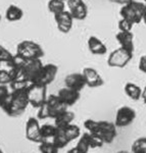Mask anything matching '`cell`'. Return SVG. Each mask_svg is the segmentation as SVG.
I'll use <instances>...</instances> for the list:
<instances>
[{"mask_svg": "<svg viewBox=\"0 0 146 153\" xmlns=\"http://www.w3.org/2000/svg\"><path fill=\"white\" fill-rule=\"evenodd\" d=\"M84 127L89 133L97 135L104 144H110L118 135L115 125L106 120H95L89 118L85 120Z\"/></svg>", "mask_w": 146, "mask_h": 153, "instance_id": "6da1fadb", "label": "cell"}, {"mask_svg": "<svg viewBox=\"0 0 146 153\" xmlns=\"http://www.w3.org/2000/svg\"><path fill=\"white\" fill-rule=\"evenodd\" d=\"M27 89L10 91L9 104L7 106L6 110L4 111L7 115L12 117H19V115L23 114L25 110L27 109V107H28V105H29Z\"/></svg>", "mask_w": 146, "mask_h": 153, "instance_id": "7a4b0ae2", "label": "cell"}, {"mask_svg": "<svg viewBox=\"0 0 146 153\" xmlns=\"http://www.w3.org/2000/svg\"><path fill=\"white\" fill-rule=\"evenodd\" d=\"M144 9V2H138L135 1V0H132L129 3L121 7L120 16L122 19H127V21H129L135 26V25H138L142 22Z\"/></svg>", "mask_w": 146, "mask_h": 153, "instance_id": "3957f363", "label": "cell"}, {"mask_svg": "<svg viewBox=\"0 0 146 153\" xmlns=\"http://www.w3.org/2000/svg\"><path fill=\"white\" fill-rule=\"evenodd\" d=\"M16 54L24 60H33V59H41L43 57L44 50L40 44L31 40H25L18 44Z\"/></svg>", "mask_w": 146, "mask_h": 153, "instance_id": "277c9868", "label": "cell"}, {"mask_svg": "<svg viewBox=\"0 0 146 153\" xmlns=\"http://www.w3.org/2000/svg\"><path fill=\"white\" fill-rule=\"evenodd\" d=\"M47 87L46 86L30 84L27 89L29 104L35 108H39L47 99Z\"/></svg>", "mask_w": 146, "mask_h": 153, "instance_id": "5b68a950", "label": "cell"}, {"mask_svg": "<svg viewBox=\"0 0 146 153\" xmlns=\"http://www.w3.org/2000/svg\"><path fill=\"white\" fill-rule=\"evenodd\" d=\"M134 53L129 52L122 47H118L110 52L107 57V65L110 68H123L128 65L133 58Z\"/></svg>", "mask_w": 146, "mask_h": 153, "instance_id": "8992f818", "label": "cell"}, {"mask_svg": "<svg viewBox=\"0 0 146 153\" xmlns=\"http://www.w3.org/2000/svg\"><path fill=\"white\" fill-rule=\"evenodd\" d=\"M58 73L57 65H53V63H47V65H43L41 70L39 71L38 75H37L36 79L34 80L33 83L31 84H37V85L41 86H48L54 81L56 78V75Z\"/></svg>", "mask_w": 146, "mask_h": 153, "instance_id": "52a82bcc", "label": "cell"}, {"mask_svg": "<svg viewBox=\"0 0 146 153\" xmlns=\"http://www.w3.org/2000/svg\"><path fill=\"white\" fill-rule=\"evenodd\" d=\"M43 104L47 110L49 118H53V120L57 117L58 114H60L61 112H63L64 110L68 109V106L66 104H63V103L59 100L57 95H55V94H51V95L47 96V99Z\"/></svg>", "mask_w": 146, "mask_h": 153, "instance_id": "ba28073f", "label": "cell"}, {"mask_svg": "<svg viewBox=\"0 0 146 153\" xmlns=\"http://www.w3.org/2000/svg\"><path fill=\"white\" fill-rule=\"evenodd\" d=\"M136 118V111L130 106H122L118 109L115 114V125L117 128L128 127Z\"/></svg>", "mask_w": 146, "mask_h": 153, "instance_id": "9c48e42d", "label": "cell"}, {"mask_svg": "<svg viewBox=\"0 0 146 153\" xmlns=\"http://www.w3.org/2000/svg\"><path fill=\"white\" fill-rule=\"evenodd\" d=\"M42 63L41 59H33V60H27L22 68V78L26 80L30 84L33 83L38 75L39 71L41 70Z\"/></svg>", "mask_w": 146, "mask_h": 153, "instance_id": "30bf717a", "label": "cell"}, {"mask_svg": "<svg viewBox=\"0 0 146 153\" xmlns=\"http://www.w3.org/2000/svg\"><path fill=\"white\" fill-rule=\"evenodd\" d=\"M54 21L56 24V28L60 33L68 34L73 28L74 19L72 16L71 12L69 10H63L59 13L54 14Z\"/></svg>", "mask_w": 146, "mask_h": 153, "instance_id": "8fae6325", "label": "cell"}, {"mask_svg": "<svg viewBox=\"0 0 146 153\" xmlns=\"http://www.w3.org/2000/svg\"><path fill=\"white\" fill-rule=\"evenodd\" d=\"M82 74L84 76V79H85L86 86H88V87L98 88L104 85V81H103L102 76L95 68H90V66L84 68Z\"/></svg>", "mask_w": 146, "mask_h": 153, "instance_id": "7c38bea8", "label": "cell"}, {"mask_svg": "<svg viewBox=\"0 0 146 153\" xmlns=\"http://www.w3.org/2000/svg\"><path fill=\"white\" fill-rule=\"evenodd\" d=\"M40 127L38 120L35 117H29L26 124V138L31 142L41 143V134Z\"/></svg>", "mask_w": 146, "mask_h": 153, "instance_id": "4fadbf2b", "label": "cell"}, {"mask_svg": "<svg viewBox=\"0 0 146 153\" xmlns=\"http://www.w3.org/2000/svg\"><path fill=\"white\" fill-rule=\"evenodd\" d=\"M64 85L66 87L71 88L76 91H81L86 87V82L82 73H73L64 78Z\"/></svg>", "mask_w": 146, "mask_h": 153, "instance_id": "5bb4252c", "label": "cell"}, {"mask_svg": "<svg viewBox=\"0 0 146 153\" xmlns=\"http://www.w3.org/2000/svg\"><path fill=\"white\" fill-rule=\"evenodd\" d=\"M56 95H57V97L59 98V100H60L63 104H66L68 107L76 104V103L78 102V100L80 99V92L76 90H73V89H71V88H68V87L60 89Z\"/></svg>", "mask_w": 146, "mask_h": 153, "instance_id": "9a60e30c", "label": "cell"}, {"mask_svg": "<svg viewBox=\"0 0 146 153\" xmlns=\"http://www.w3.org/2000/svg\"><path fill=\"white\" fill-rule=\"evenodd\" d=\"M118 43L120 44V47L124 48L129 52L134 53L135 50V43H134V34L132 31L130 32H122L118 31V33L115 35Z\"/></svg>", "mask_w": 146, "mask_h": 153, "instance_id": "2e32d148", "label": "cell"}, {"mask_svg": "<svg viewBox=\"0 0 146 153\" xmlns=\"http://www.w3.org/2000/svg\"><path fill=\"white\" fill-rule=\"evenodd\" d=\"M88 50L93 55H103L107 52L105 44L96 36H90L87 41Z\"/></svg>", "mask_w": 146, "mask_h": 153, "instance_id": "e0dca14e", "label": "cell"}, {"mask_svg": "<svg viewBox=\"0 0 146 153\" xmlns=\"http://www.w3.org/2000/svg\"><path fill=\"white\" fill-rule=\"evenodd\" d=\"M24 16V11L21 7L14 4H10L5 10V19L10 23L13 22H19L23 19Z\"/></svg>", "mask_w": 146, "mask_h": 153, "instance_id": "ac0fdd59", "label": "cell"}, {"mask_svg": "<svg viewBox=\"0 0 146 153\" xmlns=\"http://www.w3.org/2000/svg\"><path fill=\"white\" fill-rule=\"evenodd\" d=\"M75 117H76L75 113L72 112V111H69V110L66 109L54 118V125L58 128L66 127V126L71 125L72 123H73V120H75Z\"/></svg>", "mask_w": 146, "mask_h": 153, "instance_id": "d6986e66", "label": "cell"}, {"mask_svg": "<svg viewBox=\"0 0 146 153\" xmlns=\"http://www.w3.org/2000/svg\"><path fill=\"white\" fill-rule=\"evenodd\" d=\"M126 95L128 96L130 99L132 100H139L141 98V94H142V89H141L137 84L132 83V82H128L124 87Z\"/></svg>", "mask_w": 146, "mask_h": 153, "instance_id": "ffe728a7", "label": "cell"}, {"mask_svg": "<svg viewBox=\"0 0 146 153\" xmlns=\"http://www.w3.org/2000/svg\"><path fill=\"white\" fill-rule=\"evenodd\" d=\"M69 11L71 12L74 21H83V19H85L88 16V7L84 1Z\"/></svg>", "mask_w": 146, "mask_h": 153, "instance_id": "44dd1931", "label": "cell"}, {"mask_svg": "<svg viewBox=\"0 0 146 153\" xmlns=\"http://www.w3.org/2000/svg\"><path fill=\"white\" fill-rule=\"evenodd\" d=\"M55 133H56L55 125L45 124V125H42L40 127V134H41L42 141L52 142L54 136H55Z\"/></svg>", "mask_w": 146, "mask_h": 153, "instance_id": "7402d4cb", "label": "cell"}, {"mask_svg": "<svg viewBox=\"0 0 146 153\" xmlns=\"http://www.w3.org/2000/svg\"><path fill=\"white\" fill-rule=\"evenodd\" d=\"M63 130L69 143L74 141V140L81 136V129L79 128V126H77V125L71 124V125L66 126V127H63Z\"/></svg>", "mask_w": 146, "mask_h": 153, "instance_id": "603a6c76", "label": "cell"}, {"mask_svg": "<svg viewBox=\"0 0 146 153\" xmlns=\"http://www.w3.org/2000/svg\"><path fill=\"white\" fill-rule=\"evenodd\" d=\"M85 138L86 142L88 143L89 147L90 148H98V147H102V145L104 144V142L98 137L97 135L92 134V133L86 132L82 135Z\"/></svg>", "mask_w": 146, "mask_h": 153, "instance_id": "cb8c5ba5", "label": "cell"}, {"mask_svg": "<svg viewBox=\"0 0 146 153\" xmlns=\"http://www.w3.org/2000/svg\"><path fill=\"white\" fill-rule=\"evenodd\" d=\"M66 2L63 1V0H49L48 3H47V9L51 13H53V16L66 10Z\"/></svg>", "mask_w": 146, "mask_h": 153, "instance_id": "d4e9b609", "label": "cell"}, {"mask_svg": "<svg viewBox=\"0 0 146 153\" xmlns=\"http://www.w3.org/2000/svg\"><path fill=\"white\" fill-rule=\"evenodd\" d=\"M58 148L49 141H42L39 143V151L41 153H58Z\"/></svg>", "mask_w": 146, "mask_h": 153, "instance_id": "484cf974", "label": "cell"}, {"mask_svg": "<svg viewBox=\"0 0 146 153\" xmlns=\"http://www.w3.org/2000/svg\"><path fill=\"white\" fill-rule=\"evenodd\" d=\"M132 153H146V138H139L133 143Z\"/></svg>", "mask_w": 146, "mask_h": 153, "instance_id": "4316f807", "label": "cell"}, {"mask_svg": "<svg viewBox=\"0 0 146 153\" xmlns=\"http://www.w3.org/2000/svg\"><path fill=\"white\" fill-rule=\"evenodd\" d=\"M30 83L27 82L26 80H14L9 84L10 91H16V90H24L29 87Z\"/></svg>", "mask_w": 146, "mask_h": 153, "instance_id": "83f0119b", "label": "cell"}, {"mask_svg": "<svg viewBox=\"0 0 146 153\" xmlns=\"http://www.w3.org/2000/svg\"><path fill=\"white\" fill-rule=\"evenodd\" d=\"M133 27H134V25L132 23H130L129 21L125 19H122L118 21V31H122V32H130L132 31Z\"/></svg>", "mask_w": 146, "mask_h": 153, "instance_id": "f1b7e54d", "label": "cell"}, {"mask_svg": "<svg viewBox=\"0 0 146 153\" xmlns=\"http://www.w3.org/2000/svg\"><path fill=\"white\" fill-rule=\"evenodd\" d=\"M12 78L10 76V71H3L0 70V85H7L11 83Z\"/></svg>", "mask_w": 146, "mask_h": 153, "instance_id": "f546056e", "label": "cell"}, {"mask_svg": "<svg viewBox=\"0 0 146 153\" xmlns=\"http://www.w3.org/2000/svg\"><path fill=\"white\" fill-rule=\"evenodd\" d=\"M12 57H13V54L0 44V61L10 60V59H12Z\"/></svg>", "mask_w": 146, "mask_h": 153, "instance_id": "4dcf8cb0", "label": "cell"}, {"mask_svg": "<svg viewBox=\"0 0 146 153\" xmlns=\"http://www.w3.org/2000/svg\"><path fill=\"white\" fill-rule=\"evenodd\" d=\"M76 147L78 148V150L81 153H87L88 150L90 149V147H89L88 143L86 142L85 138H84L83 136H81V137H80V139H79L78 144H77Z\"/></svg>", "mask_w": 146, "mask_h": 153, "instance_id": "1f68e13d", "label": "cell"}, {"mask_svg": "<svg viewBox=\"0 0 146 153\" xmlns=\"http://www.w3.org/2000/svg\"><path fill=\"white\" fill-rule=\"evenodd\" d=\"M138 68L140 71L146 74V54L142 55L139 59V63H138Z\"/></svg>", "mask_w": 146, "mask_h": 153, "instance_id": "d6a6232c", "label": "cell"}, {"mask_svg": "<svg viewBox=\"0 0 146 153\" xmlns=\"http://www.w3.org/2000/svg\"><path fill=\"white\" fill-rule=\"evenodd\" d=\"M9 88L7 85H0V100L3 99L5 96L9 94Z\"/></svg>", "mask_w": 146, "mask_h": 153, "instance_id": "836d02e7", "label": "cell"}, {"mask_svg": "<svg viewBox=\"0 0 146 153\" xmlns=\"http://www.w3.org/2000/svg\"><path fill=\"white\" fill-rule=\"evenodd\" d=\"M111 3H115V4H121V5H125V4L129 3L132 0H108Z\"/></svg>", "mask_w": 146, "mask_h": 153, "instance_id": "e575fe53", "label": "cell"}, {"mask_svg": "<svg viewBox=\"0 0 146 153\" xmlns=\"http://www.w3.org/2000/svg\"><path fill=\"white\" fill-rule=\"evenodd\" d=\"M141 99L143 100V102L146 104V86L142 89V94H141Z\"/></svg>", "mask_w": 146, "mask_h": 153, "instance_id": "d590c367", "label": "cell"}, {"mask_svg": "<svg viewBox=\"0 0 146 153\" xmlns=\"http://www.w3.org/2000/svg\"><path fill=\"white\" fill-rule=\"evenodd\" d=\"M66 153H81V152L79 151L78 148H77V147H74V148H72V149L69 150V151L66 152Z\"/></svg>", "mask_w": 146, "mask_h": 153, "instance_id": "8d00e7d4", "label": "cell"}, {"mask_svg": "<svg viewBox=\"0 0 146 153\" xmlns=\"http://www.w3.org/2000/svg\"><path fill=\"white\" fill-rule=\"evenodd\" d=\"M142 22L146 25V4H145V9H144V13H143V19Z\"/></svg>", "mask_w": 146, "mask_h": 153, "instance_id": "74e56055", "label": "cell"}, {"mask_svg": "<svg viewBox=\"0 0 146 153\" xmlns=\"http://www.w3.org/2000/svg\"><path fill=\"white\" fill-rule=\"evenodd\" d=\"M118 153H130V152H128V151H118Z\"/></svg>", "mask_w": 146, "mask_h": 153, "instance_id": "f35d334b", "label": "cell"}, {"mask_svg": "<svg viewBox=\"0 0 146 153\" xmlns=\"http://www.w3.org/2000/svg\"><path fill=\"white\" fill-rule=\"evenodd\" d=\"M0 153H4V152H3V151H2V150H1V149H0Z\"/></svg>", "mask_w": 146, "mask_h": 153, "instance_id": "ab89813d", "label": "cell"}, {"mask_svg": "<svg viewBox=\"0 0 146 153\" xmlns=\"http://www.w3.org/2000/svg\"><path fill=\"white\" fill-rule=\"evenodd\" d=\"M63 1H64V2H66V1H68V0H63Z\"/></svg>", "mask_w": 146, "mask_h": 153, "instance_id": "60d3db41", "label": "cell"}, {"mask_svg": "<svg viewBox=\"0 0 146 153\" xmlns=\"http://www.w3.org/2000/svg\"><path fill=\"white\" fill-rule=\"evenodd\" d=\"M0 22H1V16H0Z\"/></svg>", "mask_w": 146, "mask_h": 153, "instance_id": "b9f144b4", "label": "cell"}, {"mask_svg": "<svg viewBox=\"0 0 146 153\" xmlns=\"http://www.w3.org/2000/svg\"><path fill=\"white\" fill-rule=\"evenodd\" d=\"M144 3H145V4H146V0H144Z\"/></svg>", "mask_w": 146, "mask_h": 153, "instance_id": "7bdbcfd3", "label": "cell"}]
</instances>
